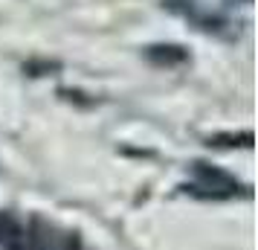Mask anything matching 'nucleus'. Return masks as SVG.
I'll use <instances>...</instances> for the list:
<instances>
[{
    "mask_svg": "<svg viewBox=\"0 0 258 250\" xmlns=\"http://www.w3.org/2000/svg\"><path fill=\"white\" fill-rule=\"evenodd\" d=\"M165 6L171 9V12H180V15H186V18H195L203 29H218V18L215 15H200V0H163Z\"/></svg>",
    "mask_w": 258,
    "mask_h": 250,
    "instance_id": "1",
    "label": "nucleus"
},
{
    "mask_svg": "<svg viewBox=\"0 0 258 250\" xmlns=\"http://www.w3.org/2000/svg\"><path fill=\"white\" fill-rule=\"evenodd\" d=\"M148 59L160 61V64H174V61H183L186 53L180 47H151L148 49Z\"/></svg>",
    "mask_w": 258,
    "mask_h": 250,
    "instance_id": "2",
    "label": "nucleus"
},
{
    "mask_svg": "<svg viewBox=\"0 0 258 250\" xmlns=\"http://www.w3.org/2000/svg\"><path fill=\"white\" fill-rule=\"evenodd\" d=\"M244 3H249V0H244Z\"/></svg>",
    "mask_w": 258,
    "mask_h": 250,
    "instance_id": "3",
    "label": "nucleus"
}]
</instances>
